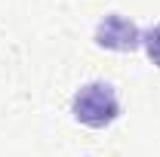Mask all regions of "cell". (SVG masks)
Here are the masks:
<instances>
[{
  "mask_svg": "<svg viewBox=\"0 0 160 157\" xmlns=\"http://www.w3.org/2000/svg\"><path fill=\"white\" fill-rule=\"evenodd\" d=\"M92 40H96V46L111 49V53H136L142 46V31L132 19H126L120 13H108L96 25Z\"/></svg>",
  "mask_w": 160,
  "mask_h": 157,
  "instance_id": "2",
  "label": "cell"
},
{
  "mask_svg": "<svg viewBox=\"0 0 160 157\" xmlns=\"http://www.w3.org/2000/svg\"><path fill=\"white\" fill-rule=\"evenodd\" d=\"M142 46H145V56H148V62L160 68V22L154 25V28L142 31Z\"/></svg>",
  "mask_w": 160,
  "mask_h": 157,
  "instance_id": "3",
  "label": "cell"
},
{
  "mask_svg": "<svg viewBox=\"0 0 160 157\" xmlns=\"http://www.w3.org/2000/svg\"><path fill=\"white\" fill-rule=\"evenodd\" d=\"M71 114L77 123L89 126V129H105L120 117V99L117 89L105 80H92L83 83L74 99H71Z\"/></svg>",
  "mask_w": 160,
  "mask_h": 157,
  "instance_id": "1",
  "label": "cell"
}]
</instances>
